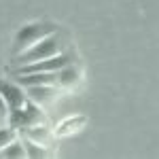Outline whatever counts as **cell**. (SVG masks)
Wrapping results in <instances>:
<instances>
[{
    "label": "cell",
    "instance_id": "1",
    "mask_svg": "<svg viewBox=\"0 0 159 159\" xmlns=\"http://www.w3.org/2000/svg\"><path fill=\"white\" fill-rule=\"evenodd\" d=\"M64 51V38H61L60 30H55L53 34L45 36L43 40H38L36 45H32L30 49H25L24 53L15 55V64L17 66H25V64H34V61L47 60L53 55H60Z\"/></svg>",
    "mask_w": 159,
    "mask_h": 159
},
{
    "label": "cell",
    "instance_id": "2",
    "mask_svg": "<svg viewBox=\"0 0 159 159\" xmlns=\"http://www.w3.org/2000/svg\"><path fill=\"white\" fill-rule=\"evenodd\" d=\"M57 30V25L53 21H30V24H24L13 36V53L19 55L24 53L25 49H30L32 45H36L38 40H43L45 36H49Z\"/></svg>",
    "mask_w": 159,
    "mask_h": 159
},
{
    "label": "cell",
    "instance_id": "3",
    "mask_svg": "<svg viewBox=\"0 0 159 159\" xmlns=\"http://www.w3.org/2000/svg\"><path fill=\"white\" fill-rule=\"evenodd\" d=\"M38 123H47V117L43 112V106L34 104L32 100H28L21 108L11 110V121H9V125L15 127L17 132H21L25 127H32V125H38Z\"/></svg>",
    "mask_w": 159,
    "mask_h": 159
},
{
    "label": "cell",
    "instance_id": "4",
    "mask_svg": "<svg viewBox=\"0 0 159 159\" xmlns=\"http://www.w3.org/2000/svg\"><path fill=\"white\" fill-rule=\"evenodd\" d=\"M72 61V55L61 51L60 55H53V57H47V60H40L34 61V64H25V66H17L15 74H21V72H57L61 70L66 64Z\"/></svg>",
    "mask_w": 159,
    "mask_h": 159
},
{
    "label": "cell",
    "instance_id": "5",
    "mask_svg": "<svg viewBox=\"0 0 159 159\" xmlns=\"http://www.w3.org/2000/svg\"><path fill=\"white\" fill-rule=\"evenodd\" d=\"M0 96L4 98V102L9 104L11 110L21 108L25 102H28L25 87H21L17 81H7V79H2V81H0Z\"/></svg>",
    "mask_w": 159,
    "mask_h": 159
},
{
    "label": "cell",
    "instance_id": "6",
    "mask_svg": "<svg viewBox=\"0 0 159 159\" xmlns=\"http://www.w3.org/2000/svg\"><path fill=\"white\" fill-rule=\"evenodd\" d=\"M57 91H60V87H57V85H32V87H25L28 100H32L34 104L43 106V108H47L49 104L55 102Z\"/></svg>",
    "mask_w": 159,
    "mask_h": 159
},
{
    "label": "cell",
    "instance_id": "7",
    "mask_svg": "<svg viewBox=\"0 0 159 159\" xmlns=\"http://www.w3.org/2000/svg\"><path fill=\"white\" fill-rule=\"evenodd\" d=\"M15 81L21 87L57 85V72H21V74H15Z\"/></svg>",
    "mask_w": 159,
    "mask_h": 159
},
{
    "label": "cell",
    "instance_id": "8",
    "mask_svg": "<svg viewBox=\"0 0 159 159\" xmlns=\"http://www.w3.org/2000/svg\"><path fill=\"white\" fill-rule=\"evenodd\" d=\"M19 136L30 138V140H34V142H40V144H45V147H51L53 138H57L55 132L51 129L47 123H38V125H32V127H25V129L19 132Z\"/></svg>",
    "mask_w": 159,
    "mask_h": 159
},
{
    "label": "cell",
    "instance_id": "9",
    "mask_svg": "<svg viewBox=\"0 0 159 159\" xmlns=\"http://www.w3.org/2000/svg\"><path fill=\"white\" fill-rule=\"evenodd\" d=\"M85 125H87V117H85V115H72V117H66V119L57 125L55 136H57V138H66V136L79 134L81 129H85Z\"/></svg>",
    "mask_w": 159,
    "mask_h": 159
},
{
    "label": "cell",
    "instance_id": "10",
    "mask_svg": "<svg viewBox=\"0 0 159 159\" xmlns=\"http://www.w3.org/2000/svg\"><path fill=\"white\" fill-rule=\"evenodd\" d=\"M81 83V70L74 66L72 61L66 64L61 70H57V87L60 89H72Z\"/></svg>",
    "mask_w": 159,
    "mask_h": 159
},
{
    "label": "cell",
    "instance_id": "11",
    "mask_svg": "<svg viewBox=\"0 0 159 159\" xmlns=\"http://www.w3.org/2000/svg\"><path fill=\"white\" fill-rule=\"evenodd\" d=\"M24 157H25V147H24L21 136H17L13 142H9L0 151V159H24Z\"/></svg>",
    "mask_w": 159,
    "mask_h": 159
},
{
    "label": "cell",
    "instance_id": "12",
    "mask_svg": "<svg viewBox=\"0 0 159 159\" xmlns=\"http://www.w3.org/2000/svg\"><path fill=\"white\" fill-rule=\"evenodd\" d=\"M21 140H24V147H25V157L30 159H43V157H49V147H45V144H40V142H34V140H30V138H24L21 136Z\"/></svg>",
    "mask_w": 159,
    "mask_h": 159
},
{
    "label": "cell",
    "instance_id": "13",
    "mask_svg": "<svg viewBox=\"0 0 159 159\" xmlns=\"http://www.w3.org/2000/svg\"><path fill=\"white\" fill-rule=\"evenodd\" d=\"M17 136H19V132H17L15 127H11V125H7V127H0V151L7 147L9 142H13Z\"/></svg>",
    "mask_w": 159,
    "mask_h": 159
},
{
    "label": "cell",
    "instance_id": "14",
    "mask_svg": "<svg viewBox=\"0 0 159 159\" xmlns=\"http://www.w3.org/2000/svg\"><path fill=\"white\" fill-rule=\"evenodd\" d=\"M11 121V108H9V104L4 102V98L0 96V127H7Z\"/></svg>",
    "mask_w": 159,
    "mask_h": 159
}]
</instances>
